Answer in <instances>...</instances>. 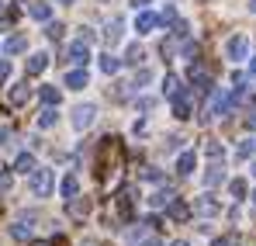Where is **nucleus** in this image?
Returning a JSON list of instances; mask_svg holds the SVG:
<instances>
[{
  "label": "nucleus",
  "mask_w": 256,
  "mask_h": 246,
  "mask_svg": "<svg viewBox=\"0 0 256 246\" xmlns=\"http://www.w3.org/2000/svg\"><path fill=\"white\" fill-rule=\"evenodd\" d=\"M28 187H32V194H35V198H48V194H52V187H56V173H52V170H45V166H38V170L28 177Z\"/></svg>",
  "instance_id": "nucleus-1"
},
{
  "label": "nucleus",
  "mask_w": 256,
  "mask_h": 246,
  "mask_svg": "<svg viewBox=\"0 0 256 246\" xmlns=\"http://www.w3.org/2000/svg\"><path fill=\"white\" fill-rule=\"evenodd\" d=\"M35 218H38L35 211H21V215H18V222L10 225V236H14V239H21V243H24V239H32V229H35Z\"/></svg>",
  "instance_id": "nucleus-2"
},
{
  "label": "nucleus",
  "mask_w": 256,
  "mask_h": 246,
  "mask_svg": "<svg viewBox=\"0 0 256 246\" xmlns=\"http://www.w3.org/2000/svg\"><path fill=\"white\" fill-rule=\"evenodd\" d=\"M225 56H228L232 63L250 59V39H246V35H232V39H228V45H225Z\"/></svg>",
  "instance_id": "nucleus-3"
},
{
  "label": "nucleus",
  "mask_w": 256,
  "mask_h": 246,
  "mask_svg": "<svg viewBox=\"0 0 256 246\" xmlns=\"http://www.w3.org/2000/svg\"><path fill=\"white\" fill-rule=\"evenodd\" d=\"M94 118H97V108H94V104H76V108H73V128H76V132H86V128L94 125Z\"/></svg>",
  "instance_id": "nucleus-4"
},
{
  "label": "nucleus",
  "mask_w": 256,
  "mask_h": 246,
  "mask_svg": "<svg viewBox=\"0 0 256 246\" xmlns=\"http://www.w3.org/2000/svg\"><path fill=\"white\" fill-rule=\"evenodd\" d=\"M28 97H32V87H28V80H24V83H10V90H7V104H10V108L28 104Z\"/></svg>",
  "instance_id": "nucleus-5"
},
{
  "label": "nucleus",
  "mask_w": 256,
  "mask_h": 246,
  "mask_svg": "<svg viewBox=\"0 0 256 246\" xmlns=\"http://www.w3.org/2000/svg\"><path fill=\"white\" fill-rule=\"evenodd\" d=\"M66 59H70L73 66H84V70H86V63H90V45H84V42L76 39L70 49H66Z\"/></svg>",
  "instance_id": "nucleus-6"
},
{
  "label": "nucleus",
  "mask_w": 256,
  "mask_h": 246,
  "mask_svg": "<svg viewBox=\"0 0 256 246\" xmlns=\"http://www.w3.org/2000/svg\"><path fill=\"white\" fill-rule=\"evenodd\" d=\"M160 28V14H152V11H138V18H135V32L138 35H149V32H156Z\"/></svg>",
  "instance_id": "nucleus-7"
},
{
  "label": "nucleus",
  "mask_w": 256,
  "mask_h": 246,
  "mask_svg": "<svg viewBox=\"0 0 256 246\" xmlns=\"http://www.w3.org/2000/svg\"><path fill=\"white\" fill-rule=\"evenodd\" d=\"M187 77H190V83H194L198 90H212V77H208V70H204L201 63H190V73H187Z\"/></svg>",
  "instance_id": "nucleus-8"
},
{
  "label": "nucleus",
  "mask_w": 256,
  "mask_h": 246,
  "mask_svg": "<svg viewBox=\"0 0 256 246\" xmlns=\"http://www.w3.org/2000/svg\"><path fill=\"white\" fill-rule=\"evenodd\" d=\"M66 90H84L86 83H90V77H86V70L84 66H76V70H70V73H66Z\"/></svg>",
  "instance_id": "nucleus-9"
},
{
  "label": "nucleus",
  "mask_w": 256,
  "mask_h": 246,
  "mask_svg": "<svg viewBox=\"0 0 256 246\" xmlns=\"http://www.w3.org/2000/svg\"><path fill=\"white\" fill-rule=\"evenodd\" d=\"M194 166H198V153H194V149H184V153L176 156V173H180V177L194 173Z\"/></svg>",
  "instance_id": "nucleus-10"
},
{
  "label": "nucleus",
  "mask_w": 256,
  "mask_h": 246,
  "mask_svg": "<svg viewBox=\"0 0 256 246\" xmlns=\"http://www.w3.org/2000/svg\"><path fill=\"white\" fill-rule=\"evenodd\" d=\"M122 28H125V21H122V18H111V21L104 25V42H108V45H118V42H122Z\"/></svg>",
  "instance_id": "nucleus-11"
},
{
  "label": "nucleus",
  "mask_w": 256,
  "mask_h": 246,
  "mask_svg": "<svg viewBox=\"0 0 256 246\" xmlns=\"http://www.w3.org/2000/svg\"><path fill=\"white\" fill-rule=\"evenodd\" d=\"M194 211H198V215H204V218H214L222 208H218V201H214L212 194H204V198H198V201H194Z\"/></svg>",
  "instance_id": "nucleus-12"
},
{
  "label": "nucleus",
  "mask_w": 256,
  "mask_h": 246,
  "mask_svg": "<svg viewBox=\"0 0 256 246\" xmlns=\"http://www.w3.org/2000/svg\"><path fill=\"white\" fill-rule=\"evenodd\" d=\"M66 211H70V218H86V215H90V201L76 194V198L66 201Z\"/></svg>",
  "instance_id": "nucleus-13"
},
{
  "label": "nucleus",
  "mask_w": 256,
  "mask_h": 246,
  "mask_svg": "<svg viewBox=\"0 0 256 246\" xmlns=\"http://www.w3.org/2000/svg\"><path fill=\"white\" fill-rule=\"evenodd\" d=\"M173 115L184 122V118H190V94L187 90H180L176 97H173Z\"/></svg>",
  "instance_id": "nucleus-14"
},
{
  "label": "nucleus",
  "mask_w": 256,
  "mask_h": 246,
  "mask_svg": "<svg viewBox=\"0 0 256 246\" xmlns=\"http://www.w3.org/2000/svg\"><path fill=\"white\" fill-rule=\"evenodd\" d=\"M28 14H32L35 21H52V4H45V0H32V4H28Z\"/></svg>",
  "instance_id": "nucleus-15"
},
{
  "label": "nucleus",
  "mask_w": 256,
  "mask_h": 246,
  "mask_svg": "<svg viewBox=\"0 0 256 246\" xmlns=\"http://www.w3.org/2000/svg\"><path fill=\"white\" fill-rule=\"evenodd\" d=\"M21 52H28V35H14L4 42V56H21Z\"/></svg>",
  "instance_id": "nucleus-16"
},
{
  "label": "nucleus",
  "mask_w": 256,
  "mask_h": 246,
  "mask_svg": "<svg viewBox=\"0 0 256 246\" xmlns=\"http://www.w3.org/2000/svg\"><path fill=\"white\" fill-rule=\"evenodd\" d=\"M38 170V163H35V156L32 153H21L18 160H14V173H24V177H32Z\"/></svg>",
  "instance_id": "nucleus-17"
},
{
  "label": "nucleus",
  "mask_w": 256,
  "mask_h": 246,
  "mask_svg": "<svg viewBox=\"0 0 256 246\" xmlns=\"http://www.w3.org/2000/svg\"><path fill=\"white\" fill-rule=\"evenodd\" d=\"M38 97H42L45 108H59V101H62V90H59V87H42V90H38Z\"/></svg>",
  "instance_id": "nucleus-18"
},
{
  "label": "nucleus",
  "mask_w": 256,
  "mask_h": 246,
  "mask_svg": "<svg viewBox=\"0 0 256 246\" xmlns=\"http://www.w3.org/2000/svg\"><path fill=\"white\" fill-rule=\"evenodd\" d=\"M122 63H125V59H118V56H111V52H104V56H100V73H108V77H114V73L122 70Z\"/></svg>",
  "instance_id": "nucleus-19"
},
{
  "label": "nucleus",
  "mask_w": 256,
  "mask_h": 246,
  "mask_svg": "<svg viewBox=\"0 0 256 246\" xmlns=\"http://www.w3.org/2000/svg\"><path fill=\"white\" fill-rule=\"evenodd\" d=\"M59 194H62L66 201H70V198H76V194H80V180H76L73 173H70V177H62V184H59Z\"/></svg>",
  "instance_id": "nucleus-20"
},
{
  "label": "nucleus",
  "mask_w": 256,
  "mask_h": 246,
  "mask_svg": "<svg viewBox=\"0 0 256 246\" xmlns=\"http://www.w3.org/2000/svg\"><path fill=\"white\" fill-rule=\"evenodd\" d=\"M45 66H48V56H45V52H35V56L28 59V77H38V73H45Z\"/></svg>",
  "instance_id": "nucleus-21"
},
{
  "label": "nucleus",
  "mask_w": 256,
  "mask_h": 246,
  "mask_svg": "<svg viewBox=\"0 0 256 246\" xmlns=\"http://www.w3.org/2000/svg\"><path fill=\"white\" fill-rule=\"evenodd\" d=\"M56 125H59V108H42L38 128H56Z\"/></svg>",
  "instance_id": "nucleus-22"
},
{
  "label": "nucleus",
  "mask_w": 256,
  "mask_h": 246,
  "mask_svg": "<svg viewBox=\"0 0 256 246\" xmlns=\"http://www.w3.org/2000/svg\"><path fill=\"white\" fill-rule=\"evenodd\" d=\"M18 21V4H4L0 7V28H10Z\"/></svg>",
  "instance_id": "nucleus-23"
},
{
  "label": "nucleus",
  "mask_w": 256,
  "mask_h": 246,
  "mask_svg": "<svg viewBox=\"0 0 256 246\" xmlns=\"http://www.w3.org/2000/svg\"><path fill=\"white\" fill-rule=\"evenodd\" d=\"M173 201H176V194H173V191H156V194L149 198V205H152V208H170Z\"/></svg>",
  "instance_id": "nucleus-24"
},
{
  "label": "nucleus",
  "mask_w": 256,
  "mask_h": 246,
  "mask_svg": "<svg viewBox=\"0 0 256 246\" xmlns=\"http://www.w3.org/2000/svg\"><path fill=\"white\" fill-rule=\"evenodd\" d=\"M163 94H166V97H176V94H180V77H176V73H166V77H163Z\"/></svg>",
  "instance_id": "nucleus-25"
},
{
  "label": "nucleus",
  "mask_w": 256,
  "mask_h": 246,
  "mask_svg": "<svg viewBox=\"0 0 256 246\" xmlns=\"http://www.w3.org/2000/svg\"><path fill=\"white\" fill-rule=\"evenodd\" d=\"M166 211H170V218H173V222H184V218H190V208L184 205V201H173V205L166 208Z\"/></svg>",
  "instance_id": "nucleus-26"
},
{
  "label": "nucleus",
  "mask_w": 256,
  "mask_h": 246,
  "mask_svg": "<svg viewBox=\"0 0 256 246\" xmlns=\"http://www.w3.org/2000/svg\"><path fill=\"white\" fill-rule=\"evenodd\" d=\"M222 180H225V170H222V166L214 163L212 170L204 173V187H214V184H222Z\"/></svg>",
  "instance_id": "nucleus-27"
},
{
  "label": "nucleus",
  "mask_w": 256,
  "mask_h": 246,
  "mask_svg": "<svg viewBox=\"0 0 256 246\" xmlns=\"http://www.w3.org/2000/svg\"><path fill=\"white\" fill-rule=\"evenodd\" d=\"M146 59V52H142V45H128V52H125V63H132V66H138Z\"/></svg>",
  "instance_id": "nucleus-28"
},
{
  "label": "nucleus",
  "mask_w": 256,
  "mask_h": 246,
  "mask_svg": "<svg viewBox=\"0 0 256 246\" xmlns=\"http://www.w3.org/2000/svg\"><path fill=\"white\" fill-rule=\"evenodd\" d=\"M253 153H256V142H253V139H242V142H239V149H236V156H239V160H250Z\"/></svg>",
  "instance_id": "nucleus-29"
},
{
  "label": "nucleus",
  "mask_w": 256,
  "mask_h": 246,
  "mask_svg": "<svg viewBox=\"0 0 256 246\" xmlns=\"http://www.w3.org/2000/svg\"><path fill=\"white\" fill-rule=\"evenodd\" d=\"M62 32H66V28H62L59 21H45V35H48L52 42H59V39H62Z\"/></svg>",
  "instance_id": "nucleus-30"
},
{
  "label": "nucleus",
  "mask_w": 256,
  "mask_h": 246,
  "mask_svg": "<svg viewBox=\"0 0 256 246\" xmlns=\"http://www.w3.org/2000/svg\"><path fill=\"white\" fill-rule=\"evenodd\" d=\"M204 153H208V160H214V163H218V160H225V149H222L218 142H208V146H204Z\"/></svg>",
  "instance_id": "nucleus-31"
},
{
  "label": "nucleus",
  "mask_w": 256,
  "mask_h": 246,
  "mask_svg": "<svg viewBox=\"0 0 256 246\" xmlns=\"http://www.w3.org/2000/svg\"><path fill=\"white\" fill-rule=\"evenodd\" d=\"M228 191H232V198H246V180H232Z\"/></svg>",
  "instance_id": "nucleus-32"
},
{
  "label": "nucleus",
  "mask_w": 256,
  "mask_h": 246,
  "mask_svg": "<svg viewBox=\"0 0 256 246\" xmlns=\"http://www.w3.org/2000/svg\"><path fill=\"white\" fill-rule=\"evenodd\" d=\"M149 80H152V73H149V70H138V73H135V80H132V87H146Z\"/></svg>",
  "instance_id": "nucleus-33"
},
{
  "label": "nucleus",
  "mask_w": 256,
  "mask_h": 246,
  "mask_svg": "<svg viewBox=\"0 0 256 246\" xmlns=\"http://www.w3.org/2000/svg\"><path fill=\"white\" fill-rule=\"evenodd\" d=\"M80 42H84V45H90V42H94V28L80 25Z\"/></svg>",
  "instance_id": "nucleus-34"
},
{
  "label": "nucleus",
  "mask_w": 256,
  "mask_h": 246,
  "mask_svg": "<svg viewBox=\"0 0 256 246\" xmlns=\"http://www.w3.org/2000/svg\"><path fill=\"white\" fill-rule=\"evenodd\" d=\"M152 104H156L152 97H138V111H152Z\"/></svg>",
  "instance_id": "nucleus-35"
},
{
  "label": "nucleus",
  "mask_w": 256,
  "mask_h": 246,
  "mask_svg": "<svg viewBox=\"0 0 256 246\" xmlns=\"http://www.w3.org/2000/svg\"><path fill=\"white\" fill-rule=\"evenodd\" d=\"M7 77H10V63H7V59H0V80H7Z\"/></svg>",
  "instance_id": "nucleus-36"
},
{
  "label": "nucleus",
  "mask_w": 256,
  "mask_h": 246,
  "mask_svg": "<svg viewBox=\"0 0 256 246\" xmlns=\"http://www.w3.org/2000/svg\"><path fill=\"white\" fill-rule=\"evenodd\" d=\"M7 187H10V173H7V170H0V191H7Z\"/></svg>",
  "instance_id": "nucleus-37"
},
{
  "label": "nucleus",
  "mask_w": 256,
  "mask_h": 246,
  "mask_svg": "<svg viewBox=\"0 0 256 246\" xmlns=\"http://www.w3.org/2000/svg\"><path fill=\"white\" fill-rule=\"evenodd\" d=\"M246 128H250V132H256V108L246 115Z\"/></svg>",
  "instance_id": "nucleus-38"
},
{
  "label": "nucleus",
  "mask_w": 256,
  "mask_h": 246,
  "mask_svg": "<svg viewBox=\"0 0 256 246\" xmlns=\"http://www.w3.org/2000/svg\"><path fill=\"white\" fill-rule=\"evenodd\" d=\"M160 21H176V11H173V7H166V11L160 14Z\"/></svg>",
  "instance_id": "nucleus-39"
},
{
  "label": "nucleus",
  "mask_w": 256,
  "mask_h": 246,
  "mask_svg": "<svg viewBox=\"0 0 256 246\" xmlns=\"http://www.w3.org/2000/svg\"><path fill=\"white\" fill-rule=\"evenodd\" d=\"M214 246H236V236H225V239H214Z\"/></svg>",
  "instance_id": "nucleus-40"
},
{
  "label": "nucleus",
  "mask_w": 256,
  "mask_h": 246,
  "mask_svg": "<svg viewBox=\"0 0 256 246\" xmlns=\"http://www.w3.org/2000/svg\"><path fill=\"white\" fill-rule=\"evenodd\" d=\"M250 80L256 83V56H253V59H250Z\"/></svg>",
  "instance_id": "nucleus-41"
},
{
  "label": "nucleus",
  "mask_w": 256,
  "mask_h": 246,
  "mask_svg": "<svg viewBox=\"0 0 256 246\" xmlns=\"http://www.w3.org/2000/svg\"><path fill=\"white\" fill-rule=\"evenodd\" d=\"M146 4H149V0H132V7H135V11H146Z\"/></svg>",
  "instance_id": "nucleus-42"
},
{
  "label": "nucleus",
  "mask_w": 256,
  "mask_h": 246,
  "mask_svg": "<svg viewBox=\"0 0 256 246\" xmlns=\"http://www.w3.org/2000/svg\"><path fill=\"white\" fill-rule=\"evenodd\" d=\"M4 139H10V128H0V146H4Z\"/></svg>",
  "instance_id": "nucleus-43"
},
{
  "label": "nucleus",
  "mask_w": 256,
  "mask_h": 246,
  "mask_svg": "<svg viewBox=\"0 0 256 246\" xmlns=\"http://www.w3.org/2000/svg\"><path fill=\"white\" fill-rule=\"evenodd\" d=\"M146 246H163V243H160V239H149V243H146Z\"/></svg>",
  "instance_id": "nucleus-44"
},
{
  "label": "nucleus",
  "mask_w": 256,
  "mask_h": 246,
  "mask_svg": "<svg viewBox=\"0 0 256 246\" xmlns=\"http://www.w3.org/2000/svg\"><path fill=\"white\" fill-rule=\"evenodd\" d=\"M250 11H253V14H256V0H250Z\"/></svg>",
  "instance_id": "nucleus-45"
},
{
  "label": "nucleus",
  "mask_w": 256,
  "mask_h": 246,
  "mask_svg": "<svg viewBox=\"0 0 256 246\" xmlns=\"http://www.w3.org/2000/svg\"><path fill=\"white\" fill-rule=\"evenodd\" d=\"M173 246H190V243H184V239H176V243H173Z\"/></svg>",
  "instance_id": "nucleus-46"
},
{
  "label": "nucleus",
  "mask_w": 256,
  "mask_h": 246,
  "mask_svg": "<svg viewBox=\"0 0 256 246\" xmlns=\"http://www.w3.org/2000/svg\"><path fill=\"white\" fill-rule=\"evenodd\" d=\"M56 4H76V0H56Z\"/></svg>",
  "instance_id": "nucleus-47"
},
{
  "label": "nucleus",
  "mask_w": 256,
  "mask_h": 246,
  "mask_svg": "<svg viewBox=\"0 0 256 246\" xmlns=\"http://www.w3.org/2000/svg\"><path fill=\"white\" fill-rule=\"evenodd\" d=\"M32 246H56V243H32Z\"/></svg>",
  "instance_id": "nucleus-48"
},
{
  "label": "nucleus",
  "mask_w": 256,
  "mask_h": 246,
  "mask_svg": "<svg viewBox=\"0 0 256 246\" xmlns=\"http://www.w3.org/2000/svg\"><path fill=\"white\" fill-rule=\"evenodd\" d=\"M84 246H97V243H94V239H86V243H84Z\"/></svg>",
  "instance_id": "nucleus-49"
},
{
  "label": "nucleus",
  "mask_w": 256,
  "mask_h": 246,
  "mask_svg": "<svg viewBox=\"0 0 256 246\" xmlns=\"http://www.w3.org/2000/svg\"><path fill=\"white\" fill-rule=\"evenodd\" d=\"M253 201H256V191H253Z\"/></svg>",
  "instance_id": "nucleus-50"
},
{
  "label": "nucleus",
  "mask_w": 256,
  "mask_h": 246,
  "mask_svg": "<svg viewBox=\"0 0 256 246\" xmlns=\"http://www.w3.org/2000/svg\"><path fill=\"white\" fill-rule=\"evenodd\" d=\"M253 173H256V163H253Z\"/></svg>",
  "instance_id": "nucleus-51"
},
{
  "label": "nucleus",
  "mask_w": 256,
  "mask_h": 246,
  "mask_svg": "<svg viewBox=\"0 0 256 246\" xmlns=\"http://www.w3.org/2000/svg\"><path fill=\"white\" fill-rule=\"evenodd\" d=\"M0 49H4V45H0Z\"/></svg>",
  "instance_id": "nucleus-52"
}]
</instances>
